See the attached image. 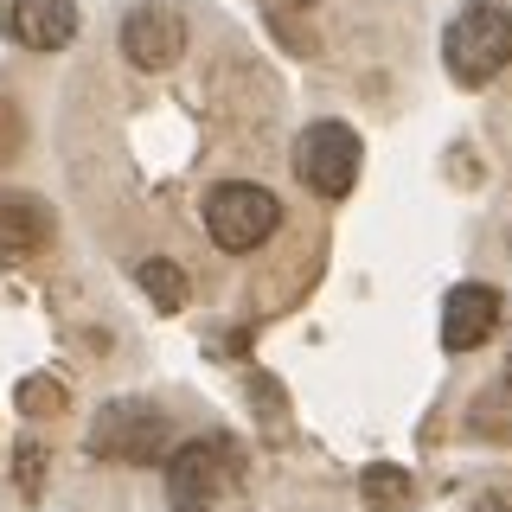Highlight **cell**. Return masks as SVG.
Masks as SVG:
<instances>
[{"label": "cell", "instance_id": "1", "mask_svg": "<svg viewBox=\"0 0 512 512\" xmlns=\"http://www.w3.org/2000/svg\"><path fill=\"white\" fill-rule=\"evenodd\" d=\"M442 64H448V77L468 84V90L493 84L512 64V13L493 7V0H468L442 32Z\"/></svg>", "mask_w": 512, "mask_h": 512}, {"label": "cell", "instance_id": "2", "mask_svg": "<svg viewBox=\"0 0 512 512\" xmlns=\"http://www.w3.org/2000/svg\"><path fill=\"white\" fill-rule=\"evenodd\" d=\"M173 429H167V410L148 404V397H116V404L96 410L90 423V455L103 461H122V468H154V461L173 455Z\"/></svg>", "mask_w": 512, "mask_h": 512}, {"label": "cell", "instance_id": "3", "mask_svg": "<svg viewBox=\"0 0 512 512\" xmlns=\"http://www.w3.org/2000/svg\"><path fill=\"white\" fill-rule=\"evenodd\" d=\"M167 493L173 512L180 506H212V500H237L244 493V455L231 436H192L167 455Z\"/></svg>", "mask_w": 512, "mask_h": 512}, {"label": "cell", "instance_id": "4", "mask_svg": "<svg viewBox=\"0 0 512 512\" xmlns=\"http://www.w3.org/2000/svg\"><path fill=\"white\" fill-rule=\"evenodd\" d=\"M276 224H282V205H276V192L256 186V180H224V186L205 192V231H212V244L231 250V256L269 244Z\"/></svg>", "mask_w": 512, "mask_h": 512}, {"label": "cell", "instance_id": "5", "mask_svg": "<svg viewBox=\"0 0 512 512\" xmlns=\"http://www.w3.org/2000/svg\"><path fill=\"white\" fill-rule=\"evenodd\" d=\"M359 160H365V148L346 122H308L295 141V180L320 192V199H346L359 186Z\"/></svg>", "mask_w": 512, "mask_h": 512}, {"label": "cell", "instance_id": "6", "mask_svg": "<svg viewBox=\"0 0 512 512\" xmlns=\"http://www.w3.org/2000/svg\"><path fill=\"white\" fill-rule=\"evenodd\" d=\"M122 52H128V64H141V71H167V64H180V52H186L180 7H167V0H141V7L122 20Z\"/></svg>", "mask_w": 512, "mask_h": 512}, {"label": "cell", "instance_id": "7", "mask_svg": "<svg viewBox=\"0 0 512 512\" xmlns=\"http://www.w3.org/2000/svg\"><path fill=\"white\" fill-rule=\"evenodd\" d=\"M500 314H506V301H500V288H493V282H461V288H448V301H442V346H448V352L487 346L493 327H500Z\"/></svg>", "mask_w": 512, "mask_h": 512}, {"label": "cell", "instance_id": "8", "mask_svg": "<svg viewBox=\"0 0 512 512\" xmlns=\"http://www.w3.org/2000/svg\"><path fill=\"white\" fill-rule=\"evenodd\" d=\"M58 237V218L39 192H0V263H26Z\"/></svg>", "mask_w": 512, "mask_h": 512}, {"label": "cell", "instance_id": "9", "mask_svg": "<svg viewBox=\"0 0 512 512\" xmlns=\"http://www.w3.org/2000/svg\"><path fill=\"white\" fill-rule=\"evenodd\" d=\"M7 32L26 52H64L77 39V0H7Z\"/></svg>", "mask_w": 512, "mask_h": 512}, {"label": "cell", "instance_id": "10", "mask_svg": "<svg viewBox=\"0 0 512 512\" xmlns=\"http://www.w3.org/2000/svg\"><path fill=\"white\" fill-rule=\"evenodd\" d=\"M135 282L148 288V301H154L160 314H180L186 308V269L167 263V256H148V263L135 269Z\"/></svg>", "mask_w": 512, "mask_h": 512}, {"label": "cell", "instance_id": "11", "mask_svg": "<svg viewBox=\"0 0 512 512\" xmlns=\"http://www.w3.org/2000/svg\"><path fill=\"white\" fill-rule=\"evenodd\" d=\"M359 493H365V506L372 512H397V506H410V474L404 468H391V461H372V468L359 474Z\"/></svg>", "mask_w": 512, "mask_h": 512}, {"label": "cell", "instance_id": "12", "mask_svg": "<svg viewBox=\"0 0 512 512\" xmlns=\"http://www.w3.org/2000/svg\"><path fill=\"white\" fill-rule=\"evenodd\" d=\"M468 423L480 429V436H493V442H512V384H493V391H480L474 410H468Z\"/></svg>", "mask_w": 512, "mask_h": 512}, {"label": "cell", "instance_id": "13", "mask_svg": "<svg viewBox=\"0 0 512 512\" xmlns=\"http://www.w3.org/2000/svg\"><path fill=\"white\" fill-rule=\"evenodd\" d=\"M64 404V384H52V378H26L20 384V410L26 416H52Z\"/></svg>", "mask_w": 512, "mask_h": 512}, {"label": "cell", "instance_id": "14", "mask_svg": "<svg viewBox=\"0 0 512 512\" xmlns=\"http://www.w3.org/2000/svg\"><path fill=\"white\" fill-rule=\"evenodd\" d=\"M13 474H20V493H39V480H45V448H39V442H20Z\"/></svg>", "mask_w": 512, "mask_h": 512}, {"label": "cell", "instance_id": "15", "mask_svg": "<svg viewBox=\"0 0 512 512\" xmlns=\"http://www.w3.org/2000/svg\"><path fill=\"white\" fill-rule=\"evenodd\" d=\"M180 512H244V493L237 500H212V506H180Z\"/></svg>", "mask_w": 512, "mask_h": 512}, {"label": "cell", "instance_id": "16", "mask_svg": "<svg viewBox=\"0 0 512 512\" xmlns=\"http://www.w3.org/2000/svg\"><path fill=\"white\" fill-rule=\"evenodd\" d=\"M269 7H314V0H269Z\"/></svg>", "mask_w": 512, "mask_h": 512}]
</instances>
